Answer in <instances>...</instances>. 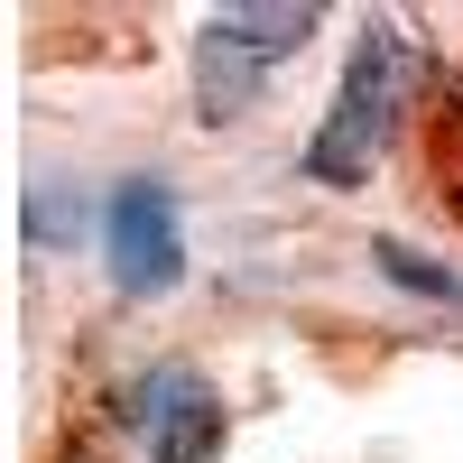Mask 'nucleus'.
Masks as SVG:
<instances>
[{
  "label": "nucleus",
  "mask_w": 463,
  "mask_h": 463,
  "mask_svg": "<svg viewBox=\"0 0 463 463\" xmlns=\"http://www.w3.org/2000/svg\"><path fill=\"white\" fill-rule=\"evenodd\" d=\"M390 102H399V28L371 19L362 47H353V74H343V93H334V121L316 130V148H306V176L353 185L380 158V139H390Z\"/></svg>",
  "instance_id": "1"
},
{
  "label": "nucleus",
  "mask_w": 463,
  "mask_h": 463,
  "mask_svg": "<svg viewBox=\"0 0 463 463\" xmlns=\"http://www.w3.org/2000/svg\"><path fill=\"white\" fill-rule=\"evenodd\" d=\"M306 37H316V10H306V0H288V10H213V19H204V47H195V65H204V111L232 121L241 93H250V74L279 65V56H297Z\"/></svg>",
  "instance_id": "2"
},
{
  "label": "nucleus",
  "mask_w": 463,
  "mask_h": 463,
  "mask_svg": "<svg viewBox=\"0 0 463 463\" xmlns=\"http://www.w3.org/2000/svg\"><path fill=\"white\" fill-rule=\"evenodd\" d=\"M121 417L148 445V463H213L222 454V408H213V390L195 371H148L121 399Z\"/></svg>",
  "instance_id": "3"
},
{
  "label": "nucleus",
  "mask_w": 463,
  "mask_h": 463,
  "mask_svg": "<svg viewBox=\"0 0 463 463\" xmlns=\"http://www.w3.org/2000/svg\"><path fill=\"white\" fill-rule=\"evenodd\" d=\"M111 279L130 297H158L185 279V241H176V195L158 176H130L111 195Z\"/></svg>",
  "instance_id": "4"
},
{
  "label": "nucleus",
  "mask_w": 463,
  "mask_h": 463,
  "mask_svg": "<svg viewBox=\"0 0 463 463\" xmlns=\"http://www.w3.org/2000/svg\"><path fill=\"white\" fill-rule=\"evenodd\" d=\"M371 260L390 269L399 288H427V297H445V306H463V279H454V269H427V260H417V250H399V241H380Z\"/></svg>",
  "instance_id": "5"
},
{
  "label": "nucleus",
  "mask_w": 463,
  "mask_h": 463,
  "mask_svg": "<svg viewBox=\"0 0 463 463\" xmlns=\"http://www.w3.org/2000/svg\"><path fill=\"white\" fill-rule=\"evenodd\" d=\"M28 232H56V241H65V232H84V213H74V195H56V204L28 213Z\"/></svg>",
  "instance_id": "6"
}]
</instances>
